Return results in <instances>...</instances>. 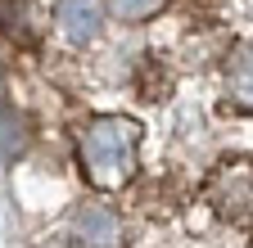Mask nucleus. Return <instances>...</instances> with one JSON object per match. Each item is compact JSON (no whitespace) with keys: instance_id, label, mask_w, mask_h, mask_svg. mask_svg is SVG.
I'll list each match as a JSON object with an SVG mask.
<instances>
[{"instance_id":"obj_6","label":"nucleus","mask_w":253,"mask_h":248,"mask_svg":"<svg viewBox=\"0 0 253 248\" xmlns=\"http://www.w3.org/2000/svg\"><path fill=\"white\" fill-rule=\"evenodd\" d=\"M168 0H109V9L122 18V23H140V18H149V14H158Z\"/></svg>"},{"instance_id":"obj_2","label":"nucleus","mask_w":253,"mask_h":248,"mask_svg":"<svg viewBox=\"0 0 253 248\" xmlns=\"http://www.w3.org/2000/svg\"><path fill=\"white\" fill-rule=\"evenodd\" d=\"M54 23L68 45H90L104 32V0H59Z\"/></svg>"},{"instance_id":"obj_7","label":"nucleus","mask_w":253,"mask_h":248,"mask_svg":"<svg viewBox=\"0 0 253 248\" xmlns=\"http://www.w3.org/2000/svg\"><path fill=\"white\" fill-rule=\"evenodd\" d=\"M0 27L18 32V36H32L27 32V0H0Z\"/></svg>"},{"instance_id":"obj_8","label":"nucleus","mask_w":253,"mask_h":248,"mask_svg":"<svg viewBox=\"0 0 253 248\" xmlns=\"http://www.w3.org/2000/svg\"><path fill=\"white\" fill-rule=\"evenodd\" d=\"M41 248H68V244H59V239H54V244H41Z\"/></svg>"},{"instance_id":"obj_1","label":"nucleus","mask_w":253,"mask_h":248,"mask_svg":"<svg viewBox=\"0 0 253 248\" xmlns=\"http://www.w3.org/2000/svg\"><path fill=\"white\" fill-rule=\"evenodd\" d=\"M140 127L131 117H95L82 131V172L95 190H122L136 172Z\"/></svg>"},{"instance_id":"obj_3","label":"nucleus","mask_w":253,"mask_h":248,"mask_svg":"<svg viewBox=\"0 0 253 248\" xmlns=\"http://www.w3.org/2000/svg\"><path fill=\"white\" fill-rule=\"evenodd\" d=\"M73 230L90 248H118V239H122V221L109 208H100V203H82L73 212Z\"/></svg>"},{"instance_id":"obj_5","label":"nucleus","mask_w":253,"mask_h":248,"mask_svg":"<svg viewBox=\"0 0 253 248\" xmlns=\"http://www.w3.org/2000/svg\"><path fill=\"white\" fill-rule=\"evenodd\" d=\"M0 140H5V158H18V153L27 149V131H23V117L14 113L9 117V104H0Z\"/></svg>"},{"instance_id":"obj_4","label":"nucleus","mask_w":253,"mask_h":248,"mask_svg":"<svg viewBox=\"0 0 253 248\" xmlns=\"http://www.w3.org/2000/svg\"><path fill=\"white\" fill-rule=\"evenodd\" d=\"M231 100L244 113H253V45H244L231 59Z\"/></svg>"}]
</instances>
